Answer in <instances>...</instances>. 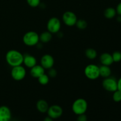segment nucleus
Returning <instances> with one entry per match:
<instances>
[{
  "label": "nucleus",
  "instance_id": "obj_1",
  "mask_svg": "<svg viewBox=\"0 0 121 121\" xmlns=\"http://www.w3.org/2000/svg\"><path fill=\"white\" fill-rule=\"evenodd\" d=\"M5 60L8 65L12 67L23 64L24 55L16 50H10L5 55Z\"/></svg>",
  "mask_w": 121,
  "mask_h": 121
},
{
  "label": "nucleus",
  "instance_id": "obj_2",
  "mask_svg": "<svg viewBox=\"0 0 121 121\" xmlns=\"http://www.w3.org/2000/svg\"><path fill=\"white\" fill-rule=\"evenodd\" d=\"M88 104L83 98H78L72 104V109L74 114L77 115L84 114L87 111Z\"/></svg>",
  "mask_w": 121,
  "mask_h": 121
},
{
  "label": "nucleus",
  "instance_id": "obj_3",
  "mask_svg": "<svg viewBox=\"0 0 121 121\" xmlns=\"http://www.w3.org/2000/svg\"><path fill=\"white\" fill-rule=\"evenodd\" d=\"M22 41L25 45L28 47L36 46L40 41L39 35L35 31H28L22 37Z\"/></svg>",
  "mask_w": 121,
  "mask_h": 121
},
{
  "label": "nucleus",
  "instance_id": "obj_4",
  "mask_svg": "<svg viewBox=\"0 0 121 121\" xmlns=\"http://www.w3.org/2000/svg\"><path fill=\"white\" fill-rule=\"evenodd\" d=\"M84 74L90 80H96L100 77L99 67L95 64H90L85 67Z\"/></svg>",
  "mask_w": 121,
  "mask_h": 121
},
{
  "label": "nucleus",
  "instance_id": "obj_5",
  "mask_svg": "<svg viewBox=\"0 0 121 121\" xmlns=\"http://www.w3.org/2000/svg\"><path fill=\"white\" fill-rule=\"evenodd\" d=\"M102 86L108 92H113L118 90V80L111 76L105 78L102 82Z\"/></svg>",
  "mask_w": 121,
  "mask_h": 121
},
{
  "label": "nucleus",
  "instance_id": "obj_6",
  "mask_svg": "<svg viewBox=\"0 0 121 121\" xmlns=\"http://www.w3.org/2000/svg\"><path fill=\"white\" fill-rule=\"evenodd\" d=\"M11 76L14 80L21 81L23 80L26 76V70L22 65L15 66L12 68Z\"/></svg>",
  "mask_w": 121,
  "mask_h": 121
},
{
  "label": "nucleus",
  "instance_id": "obj_7",
  "mask_svg": "<svg viewBox=\"0 0 121 121\" xmlns=\"http://www.w3.org/2000/svg\"><path fill=\"white\" fill-rule=\"evenodd\" d=\"M60 20L57 17H52L48 20L47 23V31L52 34H56L60 31L61 28Z\"/></svg>",
  "mask_w": 121,
  "mask_h": 121
},
{
  "label": "nucleus",
  "instance_id": "obj_8",
  "mask_svg": "<svg viewBox=\"0 0 121 121\" xmlns=\"http://www.w3.org/2000/svg\"><path fill=\"white\" fill-rule=\"evenodd\" d=\"M63 22L69 27H72L76 25L78 20L76 15L74 13L70 11H67L63 13L62 15Z\"/></svg>",
  "mask_w": 121,
  "mask_h": 121
},
{
  "label": "nucleus",
  "instance_id": "obj_9",
  "mask_svg": "<svg viewBox=\"0 0 121 121\" xmlns=\"http://www.w3.org/2000/svg\"><path fill=\"white\" fill-rule=\"evenodd\" d=\"M47 112L48 117H50L53 119H56L61 117L63 111L62 108L59 105H53L49 106Z\"/></svg>",
  "mask_w": 121,
  "mask_h": 121
},
{
  "label": "nucleus",
  "instance_id": "obj_10",
  "mask_svg": "<svg viewBox=\"0 0 121 121\" xmlns=\"http://www.w3.org/2000/svg\"><path fill=\"white\" fill-rule=\"evenodd\" d=\"M40 63L44 69L48 70L53 67L54 65V59L51 54H46L41 57Z\"/></svg>",
  "mask_w": 121,
  "mask_h": 121
},
{
  "label": "nucleus",
  "instance_id": "obj_11",
  "mask_svg": "<svg viewBox=\"0 0 121 121\" xmlns=\"http://www.w3.org/2000/svg\"><path fill=\"white\" fill-rule=\"evenodd\" d=\"M11 117V111L8 106H0V121H10Z\"/></svg>",
  "mask_w": 121,
  "mask_h": 121
},
{
  "label": "nucleus",
  "instance_id": "obj_12",
  "mask_svg": "<svg viewBox=\"0 0 121 121\" xmlns=\"http://www.w3.org/2000/svg\"><path fill=\"white\" fill-rule=\"evenodd\" d=\"M31 76L34 78H38L45 73V69L41 65H36L30 69V71Z\"/></svg>",
  "mask_w": 121,
  "mask_h": 121
},
{
  "label": "nucleus",
  "instance_id": "obj_13",
  "mask_svg": "<svg viewBox=\"0 0 121 121\" xmlns=\"http://www.w3.org/2000/svg\"><path fill=\"white\" fill-rule=\"evenodd\" d=\"M23 64L28 68H32L37 65V59L33 56L29 54H26L24 55Z\"/></svg>",
  "mask_w": 121,
  "mask_h": 121
},
{
  "label": "nucleus",
  "instance_id": "obj_14",
  "mask_svg": "<svg viewBox=\"0 0 121 121\" xmlns=\"http://www.w3.org/2000/svg\"><path fill=\"white\" fill-rule=\"evenodd\" d=\"M100 61L102 65L110 66L113 63L112 54L109 53H104L100 56Z\"/></svg>",
  "mask_w": 121,
  "mask_h": 121
},
{
  "label": "nucleus",
  "instance_id": "obj_15",
  "mask_svg": "<svg viewBox=\"0 0 121 121\" xmlns=\"http://www.w3.org/2000/svg\"><path fill=\"white\" fill-rule=\"evenodd\" d=\"M36 108L39 112H40V113H44L47 112L49 106L47 101L44 99H40L37 102Z\"/></svg>",
  "mask_w": 121,
  "mask_h": 121
},
{
  "label": "nucleus",
  "instance_id": "obj_16",
  "mask_svg": "<svg viewBox=\"0 0 121 121\" xmlns=\"http://www.w3.org/2000/svg\"><path fill=\"white\" fill-rule=\"evenodd\" d=\"M112 71L109 66H105V65H102L99 67V74L100 76L104 78H108L111 76Z\"/></svg>",
  "mask_w": 121,
  "mask_h": 121
},
{
  "label": "nucleus",
  "instance_id": "obj_17",
  "mask_svg": "<svg viewBox=\"0 0 121 121\" xmlns=\"http://www.w3.org/2000/svg\"><path fill=\"white\" fill-rule=\"evenodd\" d=\"M39 39L43 43H47L52 39V34L48 31H44L39 35Z\"/></svg>",
  "mask_w": 121,
  "mask_h": 121
},
{
  "label": "nucleus",
  "instance_id": "obj_18",
  "mask_svg": "<svg viewBox=\"0 0 121 121\" xmlns=\"http://www.w3.org/2000/svg\"><path fill=\"white\" fill-rule=\"evenodd\" d=\"M117 11L115 8L113 7H108L104 11V15L105 17L107 19H112L117 15Z\"/></svg>",
  "mask_w": 121,
  "mask_h": 121
},
{
  "label": "nucleus",
  "instance_id": "obj_19",
  "mask_svg": "<svg viewBox=\"0 0 121 121\" xmlns=\"http://www.w3.org/2000/svg\"><path fill=\"white\" fill-rule=\"evenodd\" d=\"M85 53L86 57L91 60H93V59H96L98 56V53H97L96 50L92 48H87L85 50Z\"/></svg>",
  "mask_w": 121,
  "mask_h": 121
},
{
  "label": "nucleus",
  "instance_id": "obj_20",
  "mask_svg": "<svg viewBox=\"0 0 121 121\" xmlns=\"http://www.w3.org/2000/svg\"><path fill=\"white\" fill-rule=\"evenodd\" d=\"M38 81L39 83L41 85H46L50 81V77L48 74H46V73L43 74L40 77L38 78Z\"/></svg>",
  "mask_w": 121,
  "mask_h": 121
},
{
  "label": "nucleus",
  "instance_id": "obj_21",
  "mask_svg": "<svg viewBox=\"0 0 121 121\" xmlns=\"http://www.w3.org/2000/svg\"><path fill=\"white\" fill-rule=\"evenodd\" d=\"M76 26V27L79 29L84 30L86 29V27H87V23L86 20H83V19H80V20H77Z\"/></svg>",
  "mask_w": 121,
  "mask_h": 121
},
{
  "label": "nucleus",
  "instance_id": "obj_22",
  "mask_svg": "<svg viewBox=\"0 0 121 121\" xmlns=\"http://www.w3.org/2000/svg\"><path fill=\"white\" fill-rule=\"evenodd\" d=\"M112 99L115 102H120L121 101V92L119 90H117L113 92Z\"/></svg>",
  "mask_w": 121,
  "mask_h": 121
},
{
  "label": "nucleus",
  "instance_id": "obj_23",
  "mask_svg": "<svg viewBox=\"0 0 121 121\" xmlns=\"http://www.w3.org/2000/svg\"><path fill=\"white\" fill-rule=\"evenodd\" d=\"M113 62L118 63L121 61V52L119 51H115L112 54Z\"/></svg>",
  "mask_w": 121,
  "mask_h": 121
},
{
  "label": "nucleus",
  "instance_id": "obj_24",
  "mask_svg": "<svg viewBox=\"0 0 121 121\" xmlns=\"http://www.w3.org/2000/svg\"><path fill=\"white\" fill-rule=\"evenodd\" d=\"M26 1H27L28 5L33 7V8H35V7L40 5V2H41V0H26Z\"/></svg>",
  "mask_w": 121,
  "mask_h": 121
},
{
  "label": "nucleus",
  "instance_id": "obj_25",
  "mask_svg": "<svg viewBox=\"0 0 121 121\" xmlns=\"http://www.w3.org/2000/svg\"><path fill=\"white\" fill-rule=\"evenodd\" d=\"M57 74V72L56 70L55 69H53V67L50 69H48V76L50 77V78H55Z\"/></svg>",
  "mask_w": 121,
  "mask_h": 121
},
{
  "label": "nucleus",
  "instance_id": "obj_26",
  "mask_svg": "<svg viewBox=\"0 0 121 121\" xmlns=\"http://www.w3.org/2000/svg\"><path fill=\"white\" fill-rule=\"evenodd\" d=\"M87 116L84 113V114L79 115H78V118H77V121H87Z\"/></svg>",
  "mask_w": 121,
  "mask_h": 121
},
{
  "label": "nucleus",
  "instance_id": "obj_27",
  "mask_svg": "<svg viewBox=\"0 0 121 121\" xmlns=\"http://www.w3.org/2000/svg\"><path fill=\"white\" fill-rule=\"evenodd\" d=\"M115 9L117 11V14L118 15H121V2L117 5V8Z\"/></svg>",
  "mask_w": 121,
  "mask_h": 121
},
{
  "label": "nucleus",
  "instance_id": "obj_28",
  "mask_svg": "<svg viewBox=\"0 0 121 121\" xmlns=\"http://www.w3.org/2000/svg\"><path fill=\"white\" fill-rule=\"evenodd\" d=\"M118 90L121 92V77L118 80Z\"/></svg>",
  "mask_w": 121,
  "mask_h": 121
},
{
  "label": "nucleus",
  "instance_id": "obj_29",
  "mask_svg": "<svg viewBox=\"0 0 121 121\" xmlns=\"http://www.w3.org/2000/svg\"><path fill=\"white\" fill-rule=\"evenodd\" d=\"M43 121H53V119L52 118H51L50 117H47L44 119Z\"/></svg>",
  "mask_w": 121,
  "mask_h": 121
},
{
  "label": "nucleus",
  "instance_id": "obj_30",
  "mask_svg": "<svg viewBox=\"0 0 121 121\" xmlns=\"http://www.w3.org/2000/svg\"><path fill=\"white\" fill-rule=\"evenodd\" d=\"M117 20L119 22H121V15H118L117 18Z\"/></svg>",
  "mask_w": 121,
  "mask_h": 121
}]
</instances>
